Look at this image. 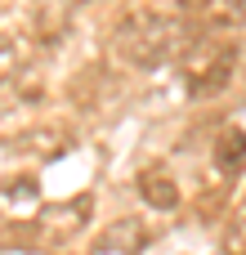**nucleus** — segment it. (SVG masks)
<instances>
[{"instance_id": "nucleus-1", "label": "nucleus", "mask_w": 246, "mask_h": 255, "mask_svg": "<svg viewBox=\"0 0 246 255\" xmlns=\"http://www.w3.org/2000/svg\"><path fill=\"white\" fill-rule=\"evenodd\" d=\"M238 36L233 31H215V27H202L197 36H188V45L179 49V63H184V85L193 99H220L233 76H238Z\"/></svg>"}, {"instance_id": "nucleus-2", "label": "nucleus", "mask_w": 246, "mask_h": 255, "mask_svg": "<svg viewBox=\"0 0 246 255\" xmlns=\"http://www.w3.org/2000/svg\"><path fill=\"white\" fill-rule=\"evenodd\" d=\"M112 45H117L121 63H130V67H161L166 58H179L188 36H184L179 18H166L157 9H134L121 18Z\"/></svg>"}, {"instance_id": "nucleus-3", "label": "nucleus", "mask_w": 246, "mask_h": 255, "mask_svg": "<svg viewBox=\"0 0 246 255\" xmlns=\"http://www.w3.org/2000/svg\"><path fill=\"white\" fill-rule=\"evenodd\" d=\"M90 211H94V197H72V202H58V206H45V211L36 215L40 242H45V247L72 242V238L90 224Z\"/></svg>"}, {"instance_id": "nucleus-4", "label": "nucleus", "mask_w": 246, "mask_h": 255, "mask_svg": "<svg viewBox=\"0 0 246 255\" xmlns=\"http://www.w3.org/2000/svg\"><path fill=\"white\" fill-rule=\"evenodd\" d=\"M184 18L215 31H246V0H184Z\"/></svg>"}, {"instance_id": "nucleus-5", "label": "nucleus", "mask_w": 246, "mask_h": 255, "mask_svg": "<svg viewBox=\"0 0 246 255\" xmlns=\"http://www.w3.org/2000/svg\"><path fill=\"white\" fill-rule=\"evenodd\" d=\"M143 247H148L143 224L139 220H117V224H108L94 238V251L90 255H143Z\"/></svg>"}, {"instance_id": "nucleus-6", "label": "nucleus", "mask_w": 246, "mask_h": 255, "mask_svg": "<svg viewBox=\"0 0 246 255\" xmlns=\"http://www.w3.org/2000/svg\"><path fill=\"white\" fill-rule=\"evenodd\" d=\"M134 188H139V197H143L152 211H175V206H179V184H175V175L161 170V166H148V170L134 179Z\"/></svg>"}, {"instance_id": "nucleus-7", "label": "nucleus", "mask_w": 246, "mask_h": 255, "mask_svg": "<svg viewBox=\"0 0 246 255\" xmlns=\"http://www.w3.org/2000/svg\"><path fill=\"white\" fill-rule=\"evenodd\" d=\"M246 166V130L229 126L220 139H215V170L220 175H238Z\"/></svg>"}, {"instance_id": "nucleus-8", "label": "nucleus", "mask_w": 246, "mask_h": 255, "mask_svg": "<svg viewBox=\"0 0 246 255\" xmlns=\"http://www.w3.org/2000/svg\"><path fill=\"white\" fill-rule=\"evenodd\" d=\"M36 4H40V31H45V40H54V31H63L67 13H72L81 0H36Z\"/></svg>"}, {"instance_id": "nucleus-9", "label": "nucleus", "mask_w": 246, "mask_h": 255, "mask_svg": "<svg viewBox=\"0 0 246 255\" xmlns=\"http://www.w3.org/2000/svg\"><path fill=\"white\" fill-rule=\"evenodd\" d=\"M220 251H224V255H246V197H242V206L233 211L224 238H220Z\"/></svg>"}]
</instances>
